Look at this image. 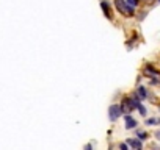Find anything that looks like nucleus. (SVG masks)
Listing matches in <instances>:
<instances>
[{
    "mask_svg": "<svg viewBox=\"0 0 160 150\" xmlns=\"http://www.w3.org/2000/svg\"><path fill=\"white\" fill-rule=\"evenodd\" d=\"M115 7H116V10L124 16H133V7L132 5H129L127 2H126V0H115Z\"/></svg>",
    "mask_w": 160,
    "mask_h": 150,
    "instance_id": "obj_1",
    "label": "nucleus"
},
{
    "mask_svg": "<svg viewBox=\"0 0 160 150\" xmlns=\"http://www.w3.org/2000/svg\"><path fill=\"white\" fill-rule=\"evenodd\" d=\"M122 114H124V113H122V110H121V105H118V103H115V105H112V106L108 108V119H110L112 122L118 120Z\"/></svg>",
    "mask_w": 160,
    "mask_h": 150,
    "instance_id": "obj_2",
    "label": "nucleus"
},
{
    "mask_svg": "<svg viewBox=\"0 0 160 150\" xmlns=\"http://www.w3.org/2000/svg\"><path fill=\"white\" fill-rule=\"evenodd\" d=\"M137 108V103L133 102V99L132 97H126V99H122V102H121V110H122V113L124 114H129L132 110H135Z\"/></svg>",
    "mask_w": 160,
    "mask_h": 150,
    "instance_id": "obj_3",
    "label": "nucleus"
},
{
    "mask_svg": "<svg viewBox=\"0 0 160 150\" xmlns=\"http://www.w3.org/2000/svg\"><path fill=\"white\" fill-rule=\"evenodd\" d=\"M124 122H126V130H133V128H137V125H138V122H137L130 114H124Z\"/></svg>",
    "mask_w": 160,
    "mask_h": 150,
    "instance_id": "obj_4",
    "label": "nucleus"
},
{
    "mask_svg": "<svg viewBox=\"0 0 160 150\" xmlns=\"http://www.w3.org/2000/svg\"><path fill=\"white\" fill-rule=\"evenodd\" d=\"M101 8L104 10V13H105V17L107 19H112V8H110V5L107 3V0H102V2H101Z\"/></svg>",
    "mask_w": 160,
    "mask_h": 150,
    "instance_id": "obj_5",
    "label": "nucleus"
},
{
    "mask_svg": "<svg viewBox=\"0 0 160 150\" xmlns=\"http://www.w3.org/2000/svg\"><path fill=\"white\" fill-rule=\"evenodd\" d=\"M127 144L133 148H143V141L141 139H127Z\"/></svg>",
    "mask_w": 160,
    "mask_h": 150,
    "instance_id": "obj_6",
    "label": "nucleus"
},
{
    "mask_svg": "<svg viewBox=\"0 0 160 150\" xmlns=\"http://www.w3.org/2000/svg\"><path fill=\"white\" fill-rule=\"evenodd\" d=\"M137 92H138V94H140V96L143 97V100H144V99H148V96H149L144 86H138V88H137Z\"/></svg>",
    "mask_w": 160,
    "mask_h": 150,
    "instance_id": "obj_7",
    "label": "nucleus"
},
{
    "mask_svg": "<svg viewBox=\"0 0 160 150\" xmlns=\"http://www.w3.org/2000/svg\"><path fill=\"white\" fill-rule=\"evenodd\" d=\"M135 134H137V138L141 139V141H146V139L149 138L148 133H146V131H141V130H135Z\"/></svg>",
    "mask_w": 160,
    "mask_h": 150,
    "instance_id": "obj_8",
    "label": "nucleus"
},
{
    "mask_svg": "<svg viewBox=\"0 0 160 150\" xmlns=\"http://www.w3.org/2000/svg\"><path fill=\"white\" fill-rule=\"evenodd\" d=\"M137 110L140 111V114H141V116H146V114H148V111H146V108H144V106H143L141 103H138V105H137Z\"/></svg>",
    "mask_w": 160,
    "mask_h": 150,
    "instance_id": "obj_9",
    "label": "nucleus"
},
{
    "mask_svg": "<svg viewBox=\"0 0 160 150\" xmlns=\"http://www.w3.org/2000/svg\"><path fill=\"white\" fill-rule=\"evenodd\" d=\"M144 124H146V125H155V124H158V120L151 117V119H146V122H144Z\"/></svg>",
    "mask_w": 160,
    "mask_h": 150,
    "instance_id": "obj_10",
    "label": "nucleus"
},
{
    "mask_svg": "<svg viewBox=\"0 0 160 150\" xmlns=\"http://www.w3.org/2000/svg\"><path fill=\"white\" fill-rule=\"evenodd\" d=\"M126 2H127L129 5H132V7H137V5L140 3V0H126Z\"/></svg>",
    "mask_w": 160,
    "mask_h": 150,
    "instance_id": "obj_11",
    "label": "nucleus"
},
{
    "mask_svg": "<svg viewBox=\"0 0 160 150\" xmlns=\"http://www.w3.org/2000/svg\"><path fill=\"white\" fill-rule=\"evenodd\" d=\"M127 145H129V144H126V142H121V144H119V148H121V150H127Z\"/></svg>",
    "mask_w": 160,
    "mask_h": 150,
    "instance_id": "obj_12",
    "label": "nucleus"
},
{
    "mask_svg": "<svg viewBox=\"0 0 160 150\" xmlns=\"http://www.w3.org/2000/svg\"><path fill=\"white\" fill-rule=\"evenodd\" d=\"M154 136H155V138H157V139L160 141V130H157V131L154 133Z\"/></svg>",
    "mask_w": 160,
    "mask_h": 150,
    "instance_id": "obj_13",
    "label": "nucleus"
},
{
    "mask_svg": "<svg viewBox=\"0 0 160 150\" xmlns=\"http://www.w3.org/2000/svg\"><path fill=\"white\" fill-rule=\"evenodd\" d=\"M158 124H160V119H158Z\"/></svg>",
    "mask_w": 160,
    "mask_h": 150,
    "instance_id": "obj_14",
    "label": "nucleus"
},
{
    "mask_svg": "<svg viewBox=\"0 0 160 150\" xmlns=\"http://www.w3.org/2000/svg\"><path fill=\"white\" fill-rule=\"evenodd\" d=\"M101 2H102V0H101Z\"/></svg>",
    "mask_w": 160,
    "mask_h": 150,
    "instance_id": "obj_15",
    "label": "nucleus"
},
{
    "mask_svg": "<svg viewBox=\"0 0 160 150\" xmlns=\"http://www.w3.org/2000/svg\"><path fill=\"white\" fill-rule=\"evenodd\" d=\"M158 2H160V0H158Z\"/></svg>",
    "mask_w": 160,
    "mask_h": 150,
    "instance_id": "obj_16",
    "label": "nucleus"
}]
</instances>
